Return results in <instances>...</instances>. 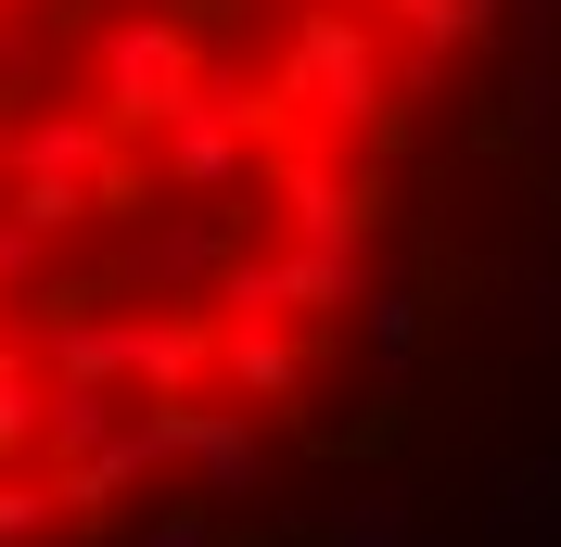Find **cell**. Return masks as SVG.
Segmentation results:
<instances>
[{
	"label": "cell",
	"instance_id": "obj_12",
	"mask_svg": "<svg viewBox=\"0 0 561 547\" xmlns=\"http://www.w3.org/2000/svg\"><path fill=\"white\" fill-rule=\"evenodd\" d=\"M0 217H13V230H38V242H77L90 217H103V191H90V178H38V166H13V178H0Z\"/></svg>",
	"mask_w": 561,
	"mask_h": 547
},
{
	"label": "cell",
	"instance_id": "obj_10",
	"mask_svg": "<svg viewBox=\"0 0 561 547\" xmlns=\"http://www.w3.org/2000/svg\"><path fill=\"white\" fill-rule=\"evenodd\" d=\"M13 166H38V178H90V191H103V166H115V115H103V103H51V115H26Z\"/></svg>",
	"mask_w": 561,
	"mask_h": 547
},
{
	"label": "cell",
	"instance_id": "obj_18",
	"mask_svg": "<svg viewBox=\"0 0 561 547\" xmlns=\"http://www.w3.org/2000/svg\"><path fill=\"white\" fill-rule=\"evenodd\" d=\"M524 306H536V331L561 344V268H536V280H524Z\"/></svg>",
	"mask_w": 561,
	"mask_h": 547
},
{
	"label": "cell",
	"instance_id": "obj_4",
	"mask_svg": "<svg viewBox=\"0 0 561 547\" xmlns=\"http://www.w3.org/2000/svg\"><path fill=\"white\" fill-rule=\"evenodd\" d=\"M255 166H268V153H255V128L217 103V77H192V103L153 128V178H167L179 205H243Z\"/></svg>",
	"mask_w": 561,
	"mask_h": 547
},
{
	"label": "cell",
	"instance_id": "obj_13",
	"mask_svg": "<svg viewBox=\"0 0 561 547\" xmlns=\"http://www.w3.org/2000/svg\"><path fill=\"white\" fill-rule=\"evenodd\" d=\"M319 535H332V547H421V497H409V484H357Z\"/></svg>",
	"mask_w": 561,
	"mask_h": 547
},
{
	"label": "cell",
	"instance_id": "obj_1",
	"mask_svg": "<svg viewBox=\"0 0 561 547\" xmlns=\"http://www.w3.org/2000/svg\"><path fill=\"white\" fill-rule=\"evenodd\" d=\"M280 103L294 128H332V140H396V77H383V26L357 0H307L280 26Z\"/></svg>",
	"mask_w": 561,
	"mask_h": 547
},
{
	"label": "cell",
	"instance_id": "obj_19",
	"mask_svg": "<svg viewBox=\"0 0 561 547\" xmlns=\"http://www.w3.org/2000/svg\"><path fill=\"white\" fill-rule=\"evenodd\" d=\"M13 140H26V115H0V178H13Z\"/></svg>",
	"mask_w": 561,
	"mask_h": 547
},
{
	"label": "cell",
	"instance_id": "obj_16",
	"mask_svg": "<svg viewBox=\"0 0 561 547\" xmlns=\"http://www.w3.org/2000/svg\"><path fill=\"white\" fill-rule=\"evenodd\" d=\"M38 280H51V242H38V230H13V217H0V306H26Z\"/></svg>",
	"mask_w": 561,
	"mask_h": 547
},
{
	"label": "cell",
	"instance_id": "obj_3",
	"mask_svg": "<svg viewBox=\"0 0 561 547\" xmlns=\"http://www.w3.org/2000/svg\"><path fill=\"white\" fill-rule=\"evenodd\" d=\"M255 191L280 205V242H307V255H357V268H370V242H383V191H370V178H345L332 153H307V140H268Z\"/></svg>",
	"mask_w": 561,
	"mask_h": 547
},
{
	"label": "cell",
	"instance_id": "obj_11",
	"mask_svg": "<svg viewBox=\"0 0 561 547\" xmlns=\"http://www.w3.org/2000/svg\"><path fill=\"white\" fill-rule=\"evenodd\" d=\"M497 140L561 153V51H511V90H497Z\"/></svg>",
	"mask_w": 561,
	"mask_h": 547
},
{
	"label": "cell",
	"instance_id": "obj_17",
	"mask_svg": "<svg viewBox=\"0 0 561 547\" xmlns=\"http://www.w3.org/2000/svg\"><path fill=\"white\" fill-rule=\"evenodd\" d=\"M497 38L511 51H561V0H497Z\"/></svg>",
	"mask_w": 561,
	"mask_h": 547
},
{
	"label": "cell",
	"instance_id": "obj_9",
	"mask_svg": "<svg viewBox=\"0 0 561 547\" xmlns=\"http://www.w3.org/2000/svg\"><path fill=\"white\" fill-rule=\"evenodd\" d=\"M357 344H370V370H383V382H409L421 370V344H434V293H421V280L409 268H383V280H357Z\"/></svg>",
	"mask_w": 561,
	"mask_h": 547
},
{
	"label": "cell",
	"instance_id": "obj_2",
	"mask_svg": "<svg viewBox=\"0 0 561 547\" xmlns=\"http://www.w3.org/2000/svg\"><path fill=\"white\" fill-rule=\"evenodd\" d=\"M192 77H205V38L179 26L167 0H115V13H90V103L115 115V140H153L179 103H192Z\"/></svg>",
	"mask_w": 561,
	"mask_h": 547
},
{
	"label": "cell",
	"instance_id": "obj_7",
	"mask_svg": "<svg viewBox=\"0 0 561 547\" xmlns=\"http://www.w3.org/2000/svg\"><path fill=\"white\" fill-rule=\"evenodd\" d=\"M217 382H230V408H307L319 382V331H280V318H230L217 331Z\"/></svg>",
	"mask_w": 561,
	"mask_h": 547
},
{
	"label": "cell",
	"instance_id": "obj_5",
	"mask_svg": "<svg viewBox=\"0 0 561 547\" xmlns=\"http://www.w3.org/2000/svg\"><path fill=\"white\" fill-rule=\"evenodd\" d=\"M230 255H243L230 205H179V217H153V230L115 255V293H128V306H205Z\"/></svg>",
	"mask_w": 561,
	"mask_h": 547
},
{
	"label": "cell",
	"instance_id": "obj_6",
	"mask_svg": "<svg viewBox=\"0 0 561 547\" xmlns=\"http://www.w3.org/2000/svg\"><path fill=\"white\" fill-rule=\"evenodd\" d=\"M179 472H192L205 510H255V497H268V420L192 395V408H179Z\"/></svg>",
	"mask_w": 561,
	"mask_h": 547
},
{
	"label": "cell",
	"instance_id": "obj_8",
	"mask_svg": "<svg viewBox=\"0 0 561 547\" xmlns=\"http://www.w3.org/2000/svg\"><path fill=\"white\" fill-rule=\"evenodd\" d=\"M217 370V318L205 306H140V344H128V395L140 408H192Z\"/></svg>",
	"mask_w": 561,
	"mask_h": 547
},
{
	"label": "cell",
	"instance_id": "obj_14",
	"mask_svg": "<svg viewBox=\"0 0 561 547\" xmlns=\"http://www.w3.org/2000/svg\"><path fill=\"white\" fill-rule=\"evenodd\" d=\"M38 420H51V370H0V472H38Z\"/></svg>",
	"mask_w": 561,
	"mask_h": 547
},
{
	"label": "cell",
	"instance_id": "obj_15",
	"mask_svg": "<svg viewBox=\"0 0 561 547\" xmlns=\"http://www.w3.org/2000/svg\"><path fill=\"white\" fill-rule=\"evenodd\" d=\"M497 535H561V458H524L497 484Z\"/></svg>",
	"mask_w": 561,
	"mask_h": 547
}]
</instances>
